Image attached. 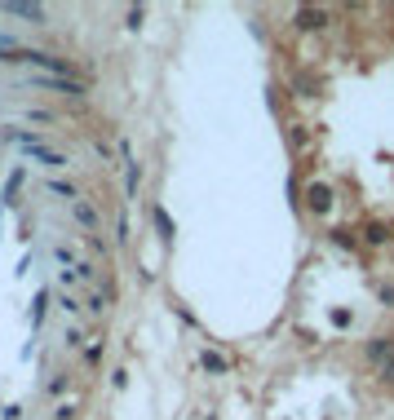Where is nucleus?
I'll return each instance as SVG.
<instances>
[{
	"mask_svg": "<svg viewBox=\"0 0 394 420\" xmlns=\"http://www.w3.org/2000/svg\"><path fill=\"white\" fill-rule=\"evenodd\" d=\"M35 89H58V93H67V98H85V84H80L76 76H31Z\"/></svg>",
	"mask_w": 394,
	"mask_h": 420,
	"instance_id": "obj_1",
	"label": "nucleus"
},
{
	"mask_svg": "<svg viewBox=\"0 0 394 420\" xmlns=\"http://www.w3.org/2000/svg\"><path fill=\"white\" fill-rule=\"evenodd\" d=\"M293 27H297V31H324V27H328V9H324V5H302V9L293 14Z\"/></svg>",
	"mask_w": 394,
	"mask_h": 420,
	"instance_id": "obj_2",
	"label": "nucleus"
},
{
	"mask_svg": "<svg viewBox=\"0 0 394 420\" xmlns=\"http://www.w3.org/2000/svg\"><path fill=\"white\" fill-rule=\"evenodd\" d=\"M306 208L315 212V217H324V212L332 208V186L328 182H310L306 186Z\"/></svg>",
	"mask_w": 394,
	"mask_h": 420,
	"instance_id": "obj_3",
	"label": "nucleus"
},
{
	"mask_svg": "<svg viewBox=\"0 0 394 420\" xmlns=\"http://www.w3.org/2000/svg\"><path fill=\"white\" fill-rule=\"evenodd\" d=\"M120 164H124V195L133 199L138 195V182H142V168H138L133 146H129V142H120Z\"/></svg>",
	"mask_w": 394,
	"mask_h": 420,
	"instance_id": "obj_4",
	"label": "nucleus"
},
{
	"mask_svg": "<svg viewBox=\"0 0 394 420\" xmlns=\"http://www.w3.org/2000/svg\"><path fill=\"white\" fill-rule=\"evenodd\" d=\"M363 358H368L372 367H381L386 358H394V336H372V341L363 345Z\"/></svg>",
	"mask_w": 394,
	"mask_h": 420,
	"instance_id": "obj_5",
	"label": "nucleus"
},
{
	"mask_svg": "<svg viewBox=\"0 0 394 420\" xmlns=\"http://www.w3.org/2000/svg\"><path fill=\"white\" fill-rule=\"evenodd\" d=\"M71 212H76V221L85 226L89 235H102V221H98V212H93V203H89V199H76V203H71Z\"/></svg>",
	"mask_w": 394,
	"mask_h": 420,
	"instance_id": "obj_6",
	"label": "nucleus"
},
{
	"mask_svg": "<svg viewBox=\"0 0 394 420\" xmlns=\"http://www.w3.org/2000/svg\"><path fill=\"white\" fill-rule=\"evenodd\" d=\"M5 14L14 18H31V27H44V5H22V0H14V5H0Z\"/></svg>",
	"mask_w": 394,
	"mask_h": 420,
	"instance_id": "obj_7",
	"label": "nucleus"
},
{
	"mask_svg": "<svg viewBox=\"0 0 394 420\" xmlns=\"http://www.w3.org/2000/svg\"><path fill=\"white\" fill-rule=\"evenodd\" d=\"M199 367L213 371V376H226V371H231V358L217 354V350H204V354H199Z\"/></svg>",
	"mask_w": 394,
	"mask_h": 420,
	"instance_id": "obj_8",
	"label": "nucleus"
},
{
	"mask_svg": "<svg viewBox=\"0 0 394 420\" xmlns=\"http://www.w3.org/2000/svg\"><path fill=\"white\" fill-rule=\"evenodd\" d=\"M363 244L386 248V244H390V226H386V221H368V226H363Z\"/></svg>",
	"mask_w": 394,
	"mask_h": 420,
	"instance_id": "obj_9",
	"label": "nucleus"
},
{
	"mask_svg": "<svg viewBox=\"0 0 394 420\" xmlns=\"http://www.w3.org/2000/svg\"><path fill=\"white\" fill-rule=\"evenodd\" d=\"M22 182H27V173H22V168H18V173H14V177H9V182H5V203H9V208H14V203H18V190H22Z\"/></svg>",
	"mask_w": 394,
	"mask_h": 420,
	"instance_id": "obj_10",
	"label": "nucleus"
},
{
	"mask_svg": "<svg viewBox=\"0 0 394 420\" xmlns=\"http://www.w3.org/2000/svg\"><path fill=\"white\" fill-rule=\"evenodd\" d=\"M288 146H293V151H306V146H310L306 124H288Z\"/></svg>",
	"mask_w": 394,
	"mask_h": 420,
	"instance_id": "obj_11",
	"label": "nucleus"
},
{
	"mask_svg": "<svg viewBox=\"0 0 394 420\" xmlns=\"http://www.w3.org/2000/svg\"><path fill=\"white\" fill-rule=\"evenodd\" d=\"M49 190H54V195H63V199H71V203H76V199H85V195H80V190L71 186V182H63V177H54Z\"/></svg>",
	"mask_w": 394,
	"mask_h": 420,
	"instance_id": "obj_12",
	"label": "nucleus"
},
{
	"mask_svg": "<svg viewBox=\"0 0 394 420\" xmlns=\"http://www.w3.org/2000/svg\"><path fill=\"white\" fill-rule=\"evenodd\" d=\"M151 221H155V230H160L164 239H173V221H169V212H164V208H151Z\"/></svg>",
	"mask_w": 394,
	"mask_h": 420,
	"instance_id": "obj_13",
	"label": "nucleus"
},
{
	"mask_svg": "<svg viewBox=\"0 0 394 420\" xmlns=\"http://www.w3.org/2000/svg\"><path fill=\"white\" fill-rule=\"evenodd\" d=\"M293 89H297V98H315L319 80H310V76H297V80H293Z\"/></svg>",
	"mask_w": 394,
	"mask_h": 420,
	"instance_id": "obj_14",
	"label": "nucleus"
},
{
	"mask_svg": "<svg viewBox=\"0 0 394 420\" xmlns=\"http://www.w3.org/2000/svg\"><path fill=\"white\" fill-rule=\"evenodd\" d=\"M332 244L337 248H359V230H332Z\"/></svg>",
	"mask_w": 394,
	"mask_h": 420,
	"instance_id": "obj_15",
	"label": "nucleus"
},
{
	"mask_svg": "<svg viewBox=\"0 0 394 420\" xmlns=\"http://www.w3.org/2000/svg\"><path fill=\"white\" fill-rule=\"evenodd\" d=\"M35 155V160H40V164H49V168H63L67 160H63V155H58V151H31Z\"/></svg>",
	"mask_w": 394,
	"mask_h": 420,
	"instance_id": "obj_16",
	"label": "nucleus"
},
{
	"mask_svg": "<svg viewBox=\"0 0 394 420\" xmlns=\"http://www.w3.org/2000/svg\"><path fill=\"white\" fill-rule=\"evenodd\" d=\"M44 301H49V292L35 296V305H31V328H40V319H44Z\"/></svg>",
	"mask_w": 394,
	"mask_h": 420,
	"instance_id": "obj_17",
	"label": "nucleus"
},
{
	"mask_svg": "<svg viewBox=\"0 0 394 420\" xmlns=\"http://www.w3.org/2000/svg\"><path fill=\"white\" fill-rule=\"evenodd\" d=\"M58 305H63L67 314H80V310H85V305H80V301H76V296H71V292H63V296H58Z\"/></svg>",
	"mask_w": 394,
	"mask_h": 420,
	"instance_id": "obj_18",
	"label": "nucleus"
},
{
	"mask_svg": "<svg viewBox=\"0 0 394 420\" xmlns=\"http://www.w3.org/2000/svg\"><path fill=\"white\" fill-rule=\"evenodd\" d=\"M106 301H111V292H93V296H89V310H93V314H102Z\"/></svg>",
	"mask_w": 394,
	"mask_h": 420,
	"instance_id": "obj_19",
	"label": "nucleus"
},
{
	"mask_svg": "<svg viewBox=\"0 0 394 420\" xmlns=\"http://www.w3.org/2000/svg\"><path fill=\"white\" fill-rule=\"evenodd\" d=\"M124 18H129V27H133V31H138V27H142V18H147V9H142V5H133V9H129V14H124Z\"/></svg>",
	"mask_w": 394,
	"mask_h": 420,
	"instance_id": "obj_20",
	"label": "nucleus"
},
{
	"mask_svg": "<svg viewBox=\"0 0 394 420\" xmlns=\"http://www.w3.org/2000/svg\"><path fill=\"white\" fill-rule=\"evenodd\" d=\"M58 283H63V287H76V283H80V270H58Z\"/></svg>",
	"mask_w": 394,
	"mask_h": 420,
	"instance_id": "obj_21",
	"label": "nucleus"
},
{
	"mask_svg": "<svg viewBox=\"0 0 394 420\" xmlns=\"http://www.w3.org/2000/svg\"><path fill=\"white\" fill-rule=\"evenodd\" d=\"M76 412H80L76 403H63V407H58V412H54V420H76Z\"/></svg>",
	"mask_w": 394,
	"mask_h": 420,
	"instance_id": "obj_22",
	"label": "nucleus"
},
{
	"mask_svg": "<svg viewBox=\"0 0 394 420\" xmlns=\"http://www.w3.org/2000/svg\"><path fill=\"white\" fill-rule=\"evenodd\" d=\"M377 376H381V380H386V385H394V358H386V363H381V367H377Z\"/></svg>",
	"mask_w": 394,
	"mask_h": 420,
	"instance_id": "obj_23",
	"label": "nucleus"
},
{
	"mask_svg": "<svg viewBox=\"0 0 394 420\" xmlns=\"http://www.w3.org/2000/svg\"><path fill=\"white\" fill-rule=\"evenodd\" d=\"M89 248H93V252H102V257L111 252V244H106V235H89Z\"/></svg>",
	"mask_w": 394,
	"mask_h": 420,
	"instance_id": "obj_24",
	"label": "nucleus"
},
{
	"mask_svg": "<svg viewBox=\"0 0 394 420\" xmlns=\"http://www.w3.org/2000/svg\"><path fill=\"white\" fill-rule=\"evenodd\" d=\"M67 385H71V376H54V380H49V394L58 398V394H67Z\"/></svg>",
	"mask_w": 394,
	"mask_h": 420,
	"instance_id": "obj_25",
	"label": "nucleus"
},
{
	"mask_svg": "<svg viewBox=\"0 0 394 420\" xmlns=\"http://www.w3.org/2000/svg\"><path fill=\"white\" fill-rule=\"evenodd\" d=\"M115 239H120V244H129V217L120 212V221H115Z\"/></svg>",
	"mask_w": 394,
	"mask_h": 420,
	"instance_id": "obj_26",
	"label": "nucleus"
},
{
	"mask_svg": "<svg viewBox=\"0 0 394 420\" xmlns=\"http://www.w3.org/2000/svg\"><path fill=\"white\" fill-rule=\"evenodd\" d=\"M76 270H80V279H85V283H93V279H98V270H93V266H89V261H80V266H76Z\"/></svg>",
	"mask_w": 394,
	"mask_h": 420,
	"instance_id": "obj_27",
	"label": "nucleus"
},
{
	"mask_svg": "<svg viewBox=\"0 0 394 420\" xmlns=\"http://www.w3.org/2000/svg\"><path fill=\"white\" fill-rule=\"evenodd\" d=\"M332 323H337V328H350V314H345V310L337 305V310H332Z\"/></svg>",
	"mask_w": 394,
	"mask_h": 420,
	"instance_id": "obj_28",
	"label": "nucleus"
}]
</instances>
